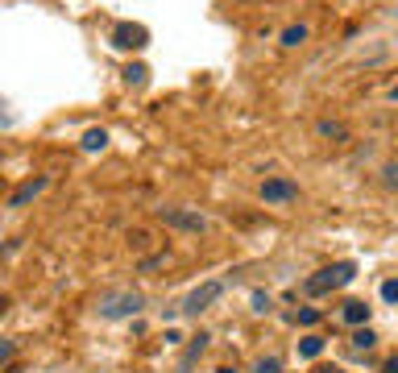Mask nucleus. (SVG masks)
I'll use <instances>...</instances> for the list:
<instances>
[{
	"mask_svg": "<svg viewBox=\"0 0 398 373\" xmlns=\"http://www.w3.org/2000/svg\"><path fill=\"white\" fill-rule=\"evenodd\" d=\"M382 303H398V278L382 282Z\"/></svg>",
	"mask_w": 398,
	"mask_h": 373,
	"instance_id": "nucleus-21",
	"label": "nucleus"
},
{
	"mask_svg": "<svg viewBox=\"0 0 398 373\" xmlns=\"http://www.w3.org/2000/svg\"><path fill=\"white\" fill-rule=\"evenodd\" d=\"M369 316H373V307L361 303V299H345V303H340V320H345L349 327H365L369 324Z\"/></svg>",
	"mask_w": 398,
	"mask_h": 373,
	"instance_id": "nucleus-8",
	"label": "nucleus"
},
{
	"mask_svg": "<svg viewBox=\"0 0 398 373\" xmlns=\"http://www.w3.org/2000/svg\"><path fill=\"white\" fill-rule=\"evenodd\" d=\"M216 373H241V369H237V365H220Z\"/></svg>",
	"mask_w": 398,
	"mask_h": 373,
	"instance_id": "nucleus-25",
	"label": "nucleus"
},
{
	"mask_svg": "<svg viewBox=\"0 0 398 373\" xmlns=\"http://www.w3.org/2000/svg\"><path fill=\"white\" fill-rule=\"evenodd\" d=\"M315 137L332 141V145H349L353 133H349V125H345V121H315Z\"/></svg>",
	"mask_w": 398,
	"mask_h": 373,
	"instance_id": "nucleus-9",
	"label": "nucleus"
},
{
	"mask_svg": "<svg viewBox=\"0 0 398 373\" xmlns=\"http://www.w3.org/2000/svg\"><path fill=\"white\" fill-rule=\"evenodd\" d=\"M141 307H145L141 290H104L100 303H95V316L108 320V324H117V320H133Z\"/></svg>",
	"mask_w": 398,
	"mask_h": 373,
	"instance_id": "nucleus-1",
	"label": "nucleus"
},
{
	"mask_svg": "<svg viewBox=\"0 0 398 373\" xmlns=\"http://www.w3.org/2000/svg\"><path fill=\"white\" fill-rule=\"evenodd\" d=\"M4 311H8V299H4V294H0V316H4Z\"/></svg>",
	"mask_w": 398,
	"mask_h": 373,
	"instance_id": "nucleus-26",
	"label": "nucleus"
},
{
	"mask_svg": "<svg viewBox=\"0 0 398 373\" xmlns=\"http://www.w3.org/2000/svg\"><path fill=\"white\" fill-rule=\"evenodd\" d=\"M253 373H282V361H278V357H258V361H253Z\"/></svg>",
	"mask_w": 398,
	"mask_h": 373,
	"instance_id": "nucleus-18",
	"label": "nucleus"
},
{
	"mask_svg": "<svg viewBox=\"0 0 398 373\" xmlns=\"http://www.w3.org/2000/svg\"><path fill=\"white\" fill-rule=\"evenodd\" d=\"M349 344H353L357 353H369L373 344H378V332L365 324V327H353V336H349Z\"/></svg>",
	"mask_w": 398,
	"mask_h": 373,
	"instance_id": "nucleus-12",
	"label": "nucleus"
},
{
	"mask_svg": "<svg viewBox=\"0 0 398 373\" xmlns=\"http://www.w3.org/2000/svg\"><path fill=\"white\" fill-rule=\"evenodd\" d=\"M258 195H262L265 208H291V203H299V183L295 179H282V175H274V179H265L262 186H258Z\"/></svg>",
	"mask_w": 398,
	"mask_h": 373,
	"instance_id": "nucleus-3",
	"label": "nucleus"
},
{
	"mask_svg": "<svg viewBox=\"0 0 398 373\" xmlns=\"http://www.w3.org/2000/svg\"><path fill=\"white\" fill-rule=\"evenodd\" d=\"M386 369H390V373H398V353L390 357V365H386Z\"/></svg>",
	"mask_w": 398,
	"mask_h": 373,
	"instance_id": "nucleus-24",
	"label": "nucleus"
},
{
	"mask_svg": "<svg viewBox=\"0 0 398 373\" xmlns=\"http://www.w3.org/2000/svg\"><path fill=\"white\" fill-rule=\"evenodd\" d=\"M319 316H324L319 307H303V311H299V324H303V327H315V324H319Z\"/></svg>",
	"mask_w": 398,
	"mask_h": 373,
	"instance_id": "nucleus-20",
	"label": "nucleus"
},
{
	"mask_svg": "<svg viewBox=\"0 0 398 373\" xmlns=\"http://www.w3.org/2000/svg\"><path fill=\"white\" fill-rule=\"evenodd\" d=\"M220 294H224V282L212 278V282H204V286H195V290L183 299V307H178V311H183V316H199V311H208Z\"/></svg>",
	"mask_w": 398,
	"mask_h": 373,
	"instance_id": "nucleus-5",
	"label": "nucleus"
},
{
	"mask_svg": "<svg viewBox=\"0 0 398 373\" xmlns=\"http://www.w3.org/2000/svg\"><path fill=\"white\" fill-rule=\"evenodd\" d=\"M104 145H108V133H104V129H88V133H84V154H100Z\"/></svg>",
	"mask_w": 398,
	"mask_h": 373,
	"instance_id": "nucleus-14",
	"label": "nucleus"
},
{
	"mask_svg": "<svg viewBox=\"0 0 398 373\" xmlns=\"http://www.w3.org/2000/svg\"><path fill=\"white\" fill-rule=\"evenodd\" d=\"M208 340H212L208 332H199V336H191V344H187V357H183V365H178V373H187L191 365H195V361H199V353L208 348Z\"/></svg>",
	"mask_w": 398,
	"mask_h": 373,
	"instance_id": "nucleus-11",
	"label": "nucleus"
},
{
	"mask_svg": "<svg viewBox=\"0 0 398 373\" xmlns=\"http://www.w3.org/2000/svg\"><path fill=\"white\" fill-rule=\"evenodd\" d=\"M386 100H390V104H398V83L390 88V92H386Z\"/></svg>",
	"mask_w": 398,
	"mask_h": 373,
	"instance_id": "nucleus-22",
	"label": "nucleus"
},
{
	"mask_svg": "<svg viewBox=\"0 0 398 373\" xmlns=\"http://www.w3.org/2000/svg\"><path fill=\"white\" fill-rule=\"evenodd\" d=\"M46 186H50V175H38V179H29V183H21L17 191H13V195H8V199H4V208H13V212H17V208H25V203H34V199L42 195Z\"/></svg>",
	"mask_w": 398,
	"mask_h": 373,
	"instance_id": "nucleus-7",
	"label": "nucleus"
},
{
	"mask_svg": "<svg viewBox=\"0 0 398 373\" xmlns=\"http://www.w3.org/2000/svg\"><path fill=\"white\" fill-rule=\"evenodd\" d=\"M13 357H17V340H13V336H0V369H4Z\"/></svg>",
	"mask_w": 398,
	"mask_h": 373,
	"instance_id": "nucleus-17",
	"label": "nucleus"
},
{
	"mask_svg": "<svg viewBox=\"0 0 398 373\" xmlns=\"http://www.w3.org/2000/svg\"><path fill=\"white\" fill-rule=\"evenodd\" d=\"M249 303H253V311H258V316H270V311H274V299H270L265 290H253V294H249Z\"/></svg>",
	"mask_w": 398,
	"mask_h": 373,
	"instance_id": "nucleus-16",
	"label": "nucleus"
},
{
	"mask_svg": "<svg viewBox=\"0 0 398 373\" xmlns=\"http://www.w3.org/2000/svg\"><path fill=\"white\" fill-rule=\"evenodd\" d=\"M357 278V262H336V266H328V270H319L315 278L303 282V290H307L311 299H319V294H328V290H336V286H349Z\"/></svg>",
	"mask_w": 398,
	"mask_h": 373,
	"instance_id": "nucleus-2",
	"label": "nucleus"
},
{
	"mask_svg": "<svg viewBox=\"0 0 398 373\" xmlns=\"http://www.w3.org/2000/svg\"><path fill=\"white\" fill-rule=\"evenodd\" d=\"M145 75H150V71H145L141 62H129V67H125V83H129V88H145Z\"/></svg>",
	"mask_w": 398,
	"mask_h": 373,
	"instance_id": "nucleus-15",
	"label": "nucleus"
},
{
	"mask_svg": "<svg viewBox=\"0 0 398 373\" xmlns=\"http://www.w3.org/2000/svg\"><path fill=\"white\" fill-rule=\"evenodd\" d=\"M307 38H311V25L307 21H295V25H286L282 34H278V42L286 50H299V46H307Z\"/></svg>",
	"mask_w": 398,
	"mask_h": 373,
	"instance_id": "nucleus-10",
	"label": "nucleus"
},
{
	"mask_svg": "<svg viewBox=\"0 0 398 373\" xmlns=\"http://www.w3.org/2000/svg\"><path fill=\"white\" fill-rule=\"evenodd\" d=\"M315 373H340V369H336V365H319Z\"/></svg>",
	"mask_w": 398,
	"mask_h": 373,
	"instance_id": "nucleus-23",
	"label": "nucleus"
},
{
	"mask_svg": "<svg viewBox=\"0 0 398 373\" xmlns=\"http://www.w3.org/2000/svg\"><path fill=\"white\" fill-rule=\"evenodd\" d=\"M319 353H324V336H315V332H307V336L299 340V357H303V361H315Z\"/></svg>",
	"mask_w": 398,
	"mask_h": 373,
	"instance_id": "nucleus-13",
	"label": "nucleus"
},
{
	"mask_svg": "<svg viewBox=\"0 0 398 373\" xmlns=\"http://www.w3.org/2000/svg\"><path fill=\"white\" fill-rule=\"evenodd\" d=\"M158 220L166 224V229H178V233H208V220L199 216V212H191V208H158Z\"/></svg>",
	"mask_w": 398,
	"mask_h": 373,
	"instance_id": "nucleus-4",
	"label": "nucleus"
},
{
	"mask_svg": "<svg viewBox=\"0 0 398 373\" xmlns=\"http://www.w3.org/2000/svg\"><path fill=\"white\" fill-rule=\"evenodd\" d=\"M108 42L117 50H145L150 46V34H145V25H133V21H121V25H112V34H108Z\"/></svg>",
	"mask_w": 398,
	"mask_h": 373,
	"instance_id": "nucleus-6",
	"label": "nucleus"
},
{
	"mask_svg": "<svg viewBox=\"0 0 398 373\" xmlns=\"http://www.w3.org/2000/svg\"><path fill=\"white\" fill-rule=\"evenodd\" d=\"M382 183L390 186V191H398V158H394V162H386V166H382Z\"/></svg>",
	"mask_w": 398,
	"mask_h": 373,
	"instance_id": "nucleus-19",
	"label": "nucleus"
}]
</instances>
